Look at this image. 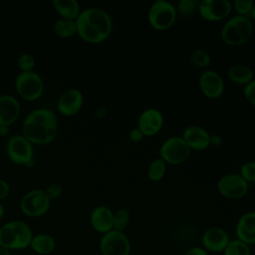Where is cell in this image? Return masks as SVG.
Returning <instances> with one entry per match:
<instances>
[{
  "mask_svg": "<svg viewBox=\"0 0 255 255\" xmlns=\"http://www.w3.org/2000/svg\"><path fill=\"white\" fill-rule=\"evenodd\" d=\"M57 132V117L46 108L31 111L22 122V135L32 144H48L55 139Z\"/></svg>",
  "mask_w": 255,
  "mask_h": 255,
  "instance_id": "cell-1",
  "label": "cell"
},
{
  "mask_svg": "<svg viewBox=\"0 0 255 255\" xmlns=\"http://www.w3.org/2000/svg\"><path fill=\"white\" fill-rule=\"evenodd\" d=\"M76 24L78 36L91 44L104 42L113 29L111 16L108 12L98 7L82 10L76 19Z\"/></svg>",
  "mask_w": 255,
  "mask_h": 255,
  "instance_id": "cell-2",
  "label": "cell"
},
{
  "mask_svg": "<svg viewBox=\"0 0 255 255\" xmlns=\"http://www.w3.org/2000/svg\"><path fill=\"white\" fill-rule=\"evenodd\" d=\"M34 233L23 220L15 219L4 223L0 227V246L9 251L29 248Z\"/></svg>",
  "mask_w": 255,
  "mask_h": 255,
  "instance_id": "cell-3",
  "label": "cell"
},
{
  "mask_svg": "<svg viewBox=\"0 0 255 255\" xmlns=\"http://www.w3.org/2000/svg\"><path fill=\"white\" fill-rule=\"evenodd\" d=\"M253 34V24L249 17L235 15L230 17L221 29V39L229 46L246 43Z\"/></svg>",
  "mask_w": 255,
  "mask_h": 255,
  "instance_id": "cell-4",
  "label": "cell"
},
{
  "mask_svg": "<svg viewBox=\"0 0 255 255\" xmlns=\"http://www.w3.org/2000/svg\"><path fill=\"white\" fill-rule=\"evenodd\" d=\"M177 16L175 6L166 0L154 1L147 13V19L151 27L156 30H166L171 27Z\"/></svg>",
  "mask_w": 255,
  "mask_h": 255,
  "instance_id": "cell-5",
  "label": "cell"
},
{
  "mask_svg": "<svg viewBox=\"0 0 255 255\" xmlns=\"http://www.w3.org/2000/svg\"><path fill=\"white\" fill-rule=\"evenodd\" d=\"M15 89L21 98L27 101H35L44 92V82L35 71L20 72L15 80Z\"/></svg>",
  "mask_w": 255,
  "mask_h": 255,
  "instance_id": "cell-6",
  "label": "cell"
},
{
  "mask_svg": "<svg viewBox=\"0 0 255 255\" xmlns=\"http://www.w3.org/2000/svg\"><path fill=\"white\" fill-rule=\"evenodd\" d=\"M51 199L43 189H32L20 200V209L28 217H40L48 212Z\"/></svg>",
  "mask_w": 255,
  "mask_h": 255,
  "instance_id": "cell-7",
  "label": "cell"
},
{
  "mask_svg": "<svg viewBox=\"0 0 255 255\" xmlns=\"http://www.w3.org/2000/svg\"><path fill=\"white\" fill-rule=\"evenodd\" d=\"M159 154L165 163L179 164L189 157L190 148L182 136L174 135L166 138L162 142Z\"/></svg>",
  "mask_w": 255,
  "mask_h": 255,
  "instance_id": "cell-8",
  "label": "cell"
},
{
  "mask_svg": "<svg viewBox=\"0 0 255 255\" xmlns=\"http://www.w3.org/2000/svg\"><path fill=\"white\" fill-rule=\"evenodd\" d=\"M6 154L12 162L26 166L34 159L33 144L22 134L12 135L6 143Z\"/></svg>",
  "mask_w": 255,
  "mask_h": 255,
  "instance_id": "cell-9",
  "label": "cell"
},
{
  "mask_svg": "<svg viewBox=\"0 0 255 255\" xmlns=\"http://www.w3.org/2000/svg\"><path fill=\"white\" fill-rule=\"evenodd\" d=\"M100 251L102 255H129V239L124 232L113 229L103 234L100 240Z\"/></svg>",
  "mask_w": 255,
  "mask_h": 255,
  "instance_id": "cell-10",
  "label": "cell"
},
{
  "mask_svg": "<svg viewBox=\"0 0 255 255\" xmlns=\"http://www.w3.org/2000/svg\"><path fill=\"white\" fill-rule=\"evenodd\" d=\"M217 189L221 195L229 199L243 197L248 189V183L239 173H228L220 177Z\"/></svg>",
  "mask_w": 255,
  "mask_h": 255,
  "instance_id": "cell-11",
  "label": "cell"
},
{
  "mask_svg": "<svg viewBox=\"0 0 255 255\" xmlns=\"http://www.w3.org/2000/svg\"><path fill=\"white\" fill-rule=\"evenodd\" d=\"M232 4L228 0H202L198 5V12L202 18L209 21H219L229 16Z\"/></svg>",
  "mask_w": 255,
  "mask_h": 255,
  "instance_id": "cell-12",
  "label": "cell"
},
{
  "mask_svg": "<svg viewBox=\"0 0 255 255\" xmlns=\"http://www.w3.org/2000/svg\"><path fill=\"white\" fill-rule=\"evenodd\" d=\"M84 103L83 93L76 88H70L66 90L58 99L57 109L60 114L71 117L76 115L82 108Z\"/></svg>",
  "mask_w": 255,
  "mask_h": 255,
  "instance_id": "cell-13",
  "label": "cell"
},
{
  "mask_svg": "<svg viewBox=\"0 0 255 255\" xmlns=\"http://www.w3.org/2000/svg\"><path fill=\"white\" fill-rule=\"evenodd\" d=\"M198 84L201 93L209 99L219 98L224 91L222 77L213 70L204 71L199 77Z\"/></svg>",
  "mask_w": 255,
  "mask_h": 255,
  "instance_id": "cell-14",
  "label": "cell"
},
{
  "mask_svg": "<svg viewBox=\"0 0 255 255\" xmlns=\"http://www.w3.org/2000/svg\"><path fill=\"white\" fill-rule=\"evenodd\" d=\"M163 126V116L160 111L154 108H148L141 112L137 121V128L145 136H151L157 133Z\"/></svg>",
  "mask_w": 255,
  "mask_h": 255,
  "instance_id": "cell-15",
  "label": "cell"
},
{
  "mask_svg": "<svg viewBox=\"0 0 255 255\" xmlns=\"http://www.w3.org/2000/svg\"><path fill=\"white\" fill-rule=\"evenodd\" d=\"M229 241L230 239L227 232L219 227H211L207 229L202 235L203 248L207 252H223Z\"/></svg>",
  "mask_w": 255,
  "mask_h": 255,
  "instance_id": "cell-16",
  "label": "cell"
},
{
  "mask_svg": "<svg viewBox=\"0 0 255 255\" xmlns=\"http://www.w3.org/2000/svg\"><path fill=\"white\" fill-rule=\"evenodd\" d=\"M182 138L185 140L189 148L203 150L210 145V134L199 126H189L183 130Z\"/></svg>",
  "mask_w": 255,
  "mask_h": 255,
  "instance_id": "cell-17",
  "label": "cell"
},
{
  "mask_svg": "<svg viewBox=\"0 0 255 255\" xmlns=\"http://www.w3.org/2000/svg\"><path fill=\"white\" fill-rule=\"evenodd\" d=\"M114 212L106 205L96 206L90 214L92 227L99 233L105 234L113 230Z\"/></svg>",
  "mask_w": 255,
  "mask_h": 255,
  "instance_id": "cell-18",
  "label": "cell"
},
{
  "mask_svg": "<svg viewBox=\"0 0 255 255\" xmlns=\"http://www.w3.org/2000/svg\"><path fill=\"white\" fill-rule=\"evenodd\" d=\"M21 107L18 100L8 94L0 95V125L10 126L16 122Z\"/></svg>",
  "mask_w": 255,
  "mask_h": 255,
  "instance_id": "cell-19",
  "label": "cell"
},
{
  "mask_svg": "<svg viewBox=\"0 0 255 255\" xmlns=\"http://www.w3.org/2000/svg\"><path fill=\"white\" fill-rule=\"evenodd\" d=\"M237 239L247 245L255 244V211L244 213L236 224Z\"/></svg>",
  "mask_w": 255,
  "mask_h": 255,
  "instance_id": "cell-20",
  "label": "cell"
},
{
  "mask_svg": "<svg viewBox=\"0 0 255 255\" xmlns=\"http://www.w3.org/2000/svg\"><path fill=\"white\" fill-rule=\"evenodd\" d=\"M56 239L48 233L34 234L29 248L38 255H49L56 249Z\"/></svg>",
  "mask_w": 255,
  "mask_h": 255,
  "instance_id": "cell-21",
  "label": "cell"
},
{
  "mask_svg": "<svg viewBox=\"0 0 255 255\" xmlns=\"http://www.w3.org/2000/svg\"><path fill=\"white\" fill-rule=\"evenodd\" d=\"M53 8L62 18L76 20L81 10L77 0H53Z\"/></svg>",
  "mask_w": 255,
  "mask_h": 255,
  "instance_id": "cell-22",
  "label": "cell"
},
{
  "mask_svg": "<svg viewBox=\"0 0 255 255\" xmlns=\"http://www.w3.org/2000/svg\"><path fill=\"white\" fill-rule=\"evenodd\" d=\"M228 77L232 82L236 84L246 85L254 79V72L250 67L246 65L236 64L229 68Z\"/></svg>",
  "mask_w": 255,
  "mask_h": 255,
  "instance_id": "cell-23",
  "label": "cell"
},
{
  "mask_svg": "<svg viewBox=\"0 0 255 255\" xmlns=\"http://www.w3.org/2000/svg\"><path fill=\"white\" fill-rule=\"evenodd\" d=\"M54 33L61 38H68L77 34L76 20L60 18L53 25Z\"/></svg>",
  "mask_w": 255,
  "mask_h": 255,
  "instance_id": "cell-24",
  "label": "cell"
},
{
  "mask_svg": "<svg viewBox=\"0 0 255 255\" xmlns=\"http://www.w3.org/2000/svg\"><path fill=\"white\" fill-rule=\"evenodd\" d=\"M166 171V163L160 157L153 159L147 167V176L152 181H159Z\"/></svg>",
  "mask_w": 255,
  "mask_h": 255,
  "instance_id": "cell-25",
  "label": "cell"
},
{
  "mask_svg": "<svg viewBox=\"0 0 255 255\" xmlns=\"http://www.w3.org/2000/svg\"><path fill=\"white\" fill-rule=\"evenodd\" d=\"M223 255H251L249 245L239 239L230 240L223 251Z\"/></svg>",
  "mask_w": 255,
  "mask_h": 255,
  "instance_id": "cell-26",
  "label": "cell"
},
{
  "mask_svg": "<svg viewBox=\"0 0 255 255\" xmlns=\"http://www.w3.org/2000/svg\"><path fill=\"white\" fill-rule=\"evenodd\" d=\"M129 220H130V214L128 210H127L126 208L118 209L116 212H114L113 229L124 232V230L128 227Z\"/></svg>",
  "mask_w": 255,
  "mask_h": 255,
  "instance_id": "cell-27",
  "label": "cell"
},
{
  "mask_svg": "<svg viewBox=\"0 0 255 255\" xmlns=\"http://www.w3.org/2000/svg\"><path fill=\"white\" fill-rule=\"evenodd\" d=\"M199 2L196 0H179L176 5L177 13L184 17H190L196 10H198Z\"/></svg>",
  "mask_w": 255,
  "mask_h": 255,
  "instance_id": "cell-28",
  "label": "cell"
},
{
  "mask_svg": "<svg viewBox=\"0 0 255 255\" xmlns=\"http://www.w3.org/2000/svg\"><path fill=\"white\" fill-rule=\"evenodd\" d=\"M190 60L192 64L199 68L207 67L210 64L209 54L202 49H195L190 54Z\"/></svg>",
  "mask_w": 255,
  "mask_h": 255,
  "instance_id": "cell-29",
  "label": "cell"
},
{
  "mask_svg": "<svg viewBox=\"0 0 255 255\" xmlns=\"http://www.w3.org/2000/svg\"><path fill=\"white\" fill-rule=\"evenodd\" d=\"M17 65L22 72L33 71L35 67V58L30 53H23L17 60Z\"/></svg>",
  "mask_w": 255,
  "mask_h": 255,
  "instance_id": "cell-30",
  "label": "cell"
},
{
  "mask_svg": "<svg viewBox=\"0 0 255 255\" xmlns=\"http://www.w3.org/2000/svg\"><path fill=\"white\" fill-rule=\"evenodd\" d=\"M243 179L248 182H255V161H247L240 167L239 173Z\"/></svg>",
  "mask_w": 255,
  "mask_h": 255,
  "instance_id": "cell-31",
  "label": "cell"
},
{
  "mask_svg": "<svg viewBox=\"0 0 255 255\" xmlns=\"http://www.w3.org/2000/svg\"><path fill=\"white\" fill-rule=\"evenodd\" d=\"M253 4L254 2L252 0H235L233 2V7L237 12V15L248 17Z\"/></svg>",
  "mask_w": 255,
  "mask_h": 255,
  "instance_id": "cell-32",
  "label": "cell"
},
{
  "mask_svg": "<svg viewBox=\"0 0 255 255\" xmlns=\"http://www.w3.org/2000/svg\"><path fill=\"white\" fill-rule=\"evenodd\" d=\"M45 192L47 193L48 197L51 200L52 199H57L63 193V186L60 183H58V182H53V183H51V184H49L47 186Z\"/></svg>",
  "mask_w": 255,
  "mask_h": 255,
  "instance_id": "cell-33",
  "label": "cell"
},
{
  "mask_svg": "<svg viewBox=\"0 0 255 255\" xmlns=\"http://www.w3.org/2000/svg\"><path fill=\"white\" fill-rule=\"evenodd\" d=\"M244 96L246 100L253 106H255V80L253 79L251 82L245 85L243 89Z\"/></svg>",
  "mask_w": 255,
  "mask_h": 255,
  "instance_id": "cell-34",
  "label": "cell"
},
{
  "mask_svg": "<svg viewBox=\"0 0 255 255\" xmlns=\"http://www.w3.org/2000/svg\"><path fill=\"white\" fill-rule=\"evenodd\" d=\"M9 193H10L9 183L6 180L0 178V201L6 198L9 195Z\"/></svg>",
  "mask_w": 255,
  "mask_h": 255,
  "instance_id": "cell-35",
  "label": "cell"
},
{
  "mask_svg": "<svg viewBox=\"0 0 255 255\" xmlns=\"http://www.w3.org/2000/svg\"><path fill=\"white\" fill-rule=\"evenodd\" d=\"M143 136H144V135H143V133L139 130V128H132V129L129 131V133H128V137H129V139H130L131 141H134V142H137V141L141 140Z\"/></svg>",
  "mask_w": 255,
  "mask_h": 255,
  "instance_id": "cell-36",
  "label": "cell"
},
{
  "mask_svg": "<svg viewBox=\"0 0 255 255\" xmlns=\"http://www.w3.org/2000/svg\"><path fill=\"white\" fill-rule=\"evenodd\" d=\"M184 255H208V252L201 247H192L188 249Z\"/></svg>",
  "mask_w": 255,
  "mask_h": 255,
  "instance_id": "cell-37",
  "label": "cell"
},
{
  "mask_svg": "<svg viewBox=\"0 0 255 255\" xmlns=\"http://www.w3.org/2000/svg\"><path fill=\"white\" fill-rule=\"evenodd\" d=\"M222 142V137L218 134H213V135H210V144H213V145H219L221 144Z\"/></svg>",
  "mask_w": 255,
  "mask_h": 255,
  "instance_id": "cell-38",
  "label": "cell"
},
{
  "mask_svg": "<svg viewBox=\"0 0 255 255\" xmlns=\"http://www.w3.org/2000/svg\"><path fill=\"white\" fill-rule=\"evenodd\" d=\"M9 126H5V125H0V136L4 137L7 136L9 134Z\"/></svg>",
  "mask_w": 255,
  "mask_h": 255,
  "instance_id": "cell-39",
  "label": "cell"
},
{
  "mask_svg": "<svg viewBox=\"0 0 255 255\" xmlns=\"http://www.w3.org/2000/svg\"><path fill=\"white\" fill-rule=\"evenodd\" d=\"M0 255H11V251H9L6 248L0 246Z\"/></svg>",
  "mask_w": 255,
  "mask_h": 255,
  "instance_id": "cell-40",
  "label": "cell"
},
{
  "mask_svg": "<svg viewBox=\"0 0 255 255\" xmlns=\"http://www.w3.org/2000/svg\"><path fill=\"white\" fill-rule=\"evenodd\" d=\"M248 17H249L250 19H254V20H255V3L253 4L252 9H251V11H250V13H249Z\"/></svg>",
  "mask_w": 255,
  "mask_h": 255,
  "instance_id": "cell-41",
  "label": "cell"
},
{
  "mask_svg": "<svg viewBox=\"0 0 255 255\" xmlns=\"http://www.w3.org/2000/svg\"><path fill=\"white\" fill-rule=\"evenodd\" d=\"M4 214H5V208H4V205L0 201V219L3 218Z\"/></svg>",
  "mask_w": 255,
  "mask_h": 255,
  "instance_id": "cell-42",
  "label": "cell"
},
{
  "mask_svg": "<svg viewBox=\"0 0 255 255\" xmlns=\"http://www.w3.org/2000/svg\"><path fill=\"white\" fill-rule=\"evenodd\" d=\"M0 63H1V59H0Z\"/></svg>",
  "mask_w": 255,
  "mask_h": 255,
  "instance_id": "cell-43",
  "label": "cell"
}]
</instances>
